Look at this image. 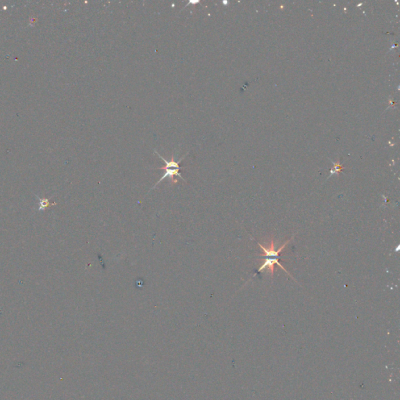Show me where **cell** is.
<instances>
[{
  "label": "cell",
  "mask_w": 400,
  "mask_h": 400,
  "mask_svg": "<svg viewBox=\"0 0 400 400\" xmlns=\"http://www.w3.org/2000/svg\"><path fill=\"white\" fill-rule=\"evenodd\" d=\"M159 169H160V170H165V172H164V174L163 175V177H162L161 178H160V180H159L158 181H157L156 183V185H154L153 187H152V189H155L157 185H158L159 184H160V182L162 181H164V179L167 178V177L171 179V180H173V177H174V176H178V177H180V178H181L182 180L185 181V180L183 178V177H182L181 174V173H180L181 169H177V168H162V167H160Z\"/></svg>",
  "instance_id": "6da1fadb"
},
{
  "label": "cell",
  "mask_w": 400,
  "mask_h": 400,
  "mask_svg": "<svg viewBox=\"0 0 400 400\" xmlns=\"http://www.w3.org/2000/svg\"><path fill=\"white\" fill-rule=\"evenodd\" d=\"M335 164V167H334V169H332V170H331V175L334 174V173H339V172L342 169V166L339 165V164Z\"/></svg>",
  "instance_id": "7a4b0ae2"
},
{
  "label": "cell",
  "mask_w": 400,
  "mask_h": 400,
  "mask_svg": "<svg viewBox=\"0 0 400 400\" xmlns=\"http://www.w3.org/2000/svg\"><path fill=\"white\" fill-rule=\"evenodd\" d=\"M199 2H200L199 0H190V1H189V3L187 4V5L185 6H184V7H183V9H182V10H181V12L182 10H184V9L186 8L187 6H189L190 5V4H197V3H199Z\"/></svg>",
  "instance_id": "3957f363"
}]
</instances>
